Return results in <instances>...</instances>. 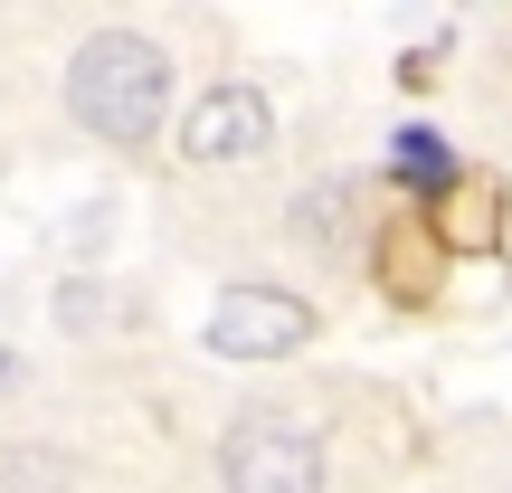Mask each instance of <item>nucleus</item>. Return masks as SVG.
<instances>
[{
	"label": "nucleus",
	"instance_id": "1",
	"mask_svg": "<svg viewBox=\"0 0 512 493\" xmlns=\"http://www.w3.org/2000/svg\"><path fill=\"white\" fill-rule=\"evenodd\" d=\"M67 114L95 143H152L171 114V57L133 29H95L67 67Z\"/></svg>",
	"mask_w": 512,
	"mask_h": 493
},
{
	"label": "nucleus",
	"instance_id": "2",
	"mask_svg": "<svg viewBox=\"0 0 512 493\" xmlns=\"http://www.w3.org/2000/svg\"><path fill=\"white\" fill-rule=\"evenodd\" d=\"M219 484L228 493H313V484H323V446H313V427L238 418L219 437Z\"/></svg>",
	"mask_w": 512,
	"mask_h": 493
},
{
	"label": "nucleus",
	"instance_id": "3",
	"mask_svg": "<svg viewBox=\"0 0 512 493\" xmlns=\"http://www.w3.org/2000/svg\"><path fill=\"white\" fill-rule=\"evenodd\" d=\"M304 342H313V304L285 285H228L209 304V351L219 361H285Z\"/></svg>",
	"mask_w": 512,
	"mask_h": 493
},
{
	"label": "nucleus",
	"instance_id": "4",
	"mask_svg": "<svg viewBox=\"0 0 512 493\" xmlns=\"http://www.w3.org/2000/svg\"><path fill=\"white\" fill-rule=\"evenodd\" d=\"M266 143H275V105L256 86H209L200 105H190V124H181L190 162H256Z\"/></svg>",
	"mask_w": 512,
	"mask_h": 493
},
{
	"label": "nucleus",
	"instance_id": "5",
	"mask_svg": "<svg viewBox=\"0 0 512 493\" xmlns=\"http://www.w3.org/2000/svg\"><path fill=\"white\" fill-rule=\"evenodd\" d=\"M370 275H380L389 304H437V285H446V238H437L427 219H389L380 247H370Z\"/></svg>",
	"mask_w": 512,
	"mask_h": 493
},
{
	"label": "nucleus",
	"instance_id": "6",
	"mask_svg": "<svg viewBox=\"0 0 512 493\" xmlns=\"http://www.w3.org/2000/svg\"><path fill=\"white\" fill-rule=\"evenodd\" d=\"M427 228H437L446 247H494L503 238V181H494V171H465V181L427 209Z\"/></svg>",
	"mask_w": 512,
	"mask_h": 493
},
{
	"label": "nucleus",
	"instance_id": "7",
	"mask_svg": "<svg viewBox=\"0 0 512 493\" xmlns=\"http://www.w3.org/2000/svg\"><path fill=\"white\" fill-rule=\"evenodd\" d=\"M389 181H408V190H456L465 171H456V152H446V133H427V124H408L399 143H389Z\"/></svg>",
	"mask_w": 512,
	"mask_h": 493
},
{
	"label": "nucleus",
	"instance_id": "8",
	"mask_svg": "<svg viewBox=\"0 0 512 493\" xmlns=\"http://www.w3.org/2000/svg\"><path fill=\"white\" fill-rule=\"evenodd\" d=\"M0 493H67V465L48 446H0Z\"/></svg>",
	"mask_w": 512,
	"mask_h": 493
},
{
	"label": "nucleus",
	"instance_id": "9",
	"mask_svg": "<svg viewBox=\"0 0 512 493\" xmlns=\"http://www.w3.org/2000/svg\"><path fill=\"white\" fill-rule=\"evenodd\" d=\"M10 370H19V361H10V351H0V389H10Z\"/></svg>",
	"mask_w": 512,
	"mask_h": 493
}]
</instances>
